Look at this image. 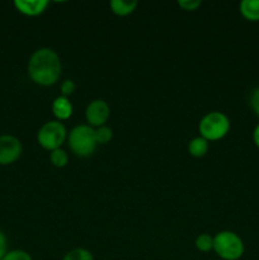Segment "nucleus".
Returning <instances> with one entry per match:
<instances>
[{"instance_id":"obj_14","label":"nucleus","mask_w":259,"mask_h":260,"mask_svg":"<svg viewBox=\"0 0 259 260\" xmlns=\"http://www.w3.org/2000/svg\"><path fill=\"white\" fill-rule=\"evenodd\" d=\"M50 160L51 164L56 168H63L68 165L69 162V156L68 152L65 151L63 149H56L53 151L50 152Z\"/></svg>"},{"instance_id":"obj_17","label":"nucleus","mask_w":259,"mask_h":260,"mask_svg":"<svg viewBox=\"0 0 259 260\" xmlns=\"http://www.w3.org/2000/svg\"><path fill=\"white\" fill-rule=\"evenodd\" d=\"M2 260H32V256L28 251L22 249H15V250L8 251Z\"/></svg>"},{"instance_id":"obj_8","label":"nucleus","mask_w":259,"mask_h":260,"mask_svg":"<svg viewBox=\"0 0 259 260\" xmlns=\"http://www.w3.org/2000/svg\"><path fill=\"white\" fill-rule=\"evenodd\" d=\"M14 7L27 17H37L48 7L47 0H14Z\"/></svg>"},{"instance_id":"obj_6","label":"nucleus","mask_w":259,"mask_h":260,"mask_svg":"<svg viewBox=\"0 0 259 260\" xmlns=\"http://www.w3.org/2000/svg\"><path fill=\"white\" fill-rule=\"evenodd\" d=\"M23 152V145L13 135H0V165H12Z\"/></svg>"},{"instance_id":"obj_1","label":"nucleus","mask_w":259,"mask_h":260,"mask_svg":"<svg viewBox=\"0 0 259 260\" xmlns=\"http://www.w3.org/2000/svg\"><path fill=\"white\" fill-rule=\"evenodd\" d=\"M61 70L60 56L50 47L36 50L28 61V75L33 83L41 86H51L57 83Z\"/></svg>"},{"instance_id":"obj_13","label":"nucleus","mask_w":259,"mask_h":260,"mask_svg":"<svg viewBox=\"0 0 259 260\" xmlns=\"http://www.w3.org/2000/svg\"><path fill=\"white\" fill-rule=\"evenodd\" d=\"M94 134H95V140L98 145H106L113 139V131L107 124L98 127V128H94Z\"/></svg>"},{"instance_id":"obj_19","label":"nucleus","mask_w":259,"mask_h":260,"mask_svg":"<svg viewBox=\"0 0 259 260\" xmlns=\"http://www.w3.org/2000/svg\"><path fill=\"white\" fill-rule=\"evenodd\" d=\"M177 4L185 12H193L202 5L201 0H178Z\"/></svg>"},{"instance_id":"obj_20","label":"nucleus","mask_w":259,"mask_h":260,"mask_svg":"<svg viewBox=\"0 0 259 260\" xmlns=\"http://www.w3.org/2000/svg\"><path fill=\"white\" fill-rule=\"evenodd\" d=\"M75 89H76V84L74 83L73 80H70V79H66L65 81H62V84H61L60 86L61 95L69 98V96L75 91Z\"/></svg>"},{"instance_id":"obj_22","label":"nucleus","mask_w":259,"mask_h":260,"mask_svg":"<svg viewBox=\"0 0 259 260\" xmlns=\"http://www.w3.org/2000/svg\"><path fill=\"white\" fill-rule=\"evenodd\" d=\"M253 141L254 144H255V146L259 149V123L256 124L255 128H254L253 131Z\"/></svg>"},{"instance_id":"obj_4","label":"nucleus","mask_w":259,"mask_h":260,"mask_svg":"<svg viewBox=\"0 0 259 260\" xmlns=\"http://www.w3.org/2000/svg\"><path fill=\"white\" fill-rule=\"evenodd\" d=\"M213 250L222 260H239L244 255L245 245L238 234L221 231L213 238Z\"/></svg>"},{"instance_id":"obj_10","label":"nucleus","mask_w":259,"mask_h":260,"mask_svg":"<svg viewBox=\"0 0 259 260\" xmlns=\"http://www.w3.org/2000/svg\"><path fill=\"white\" fill-rule=\"evenodd\" d=\"M239 10L249 22H259V0H243L239 5Z\"/></svg>"},{"instance_id":"obj_18","label":"nucleus","mask_w":259,"mask_h":260,"mask_svg":"<svg viewBox=\"0 0 259 260\" xmlns=\"http://www.w3.org/2000/svg\"><path fill=\"white\" fill-rule=\"evenodd\" d=\"M249 106H250L253 113L259 118V86L251 90L250 95H249Z\"/></svg>"},{"instance_id":"obj_5","label":"nucleus","mask_w":259,"mask_h":260,"mask_svg":"<svg viewBox=\"0 0 259 260\" xmlns=\"http://www.w3.org/2000/svg\"><path fill=\"white\" fill-rule=\"evenodd\" d=\"M66 139H68V131L62 122L60 121L46 122L37 134L38 144L48 151L60 149Z\"/></svg>"},{"instance_id":"obj_3","label":"nucleus","mask_w":259,"mask_h":260,"mask_svg":"<svg viewBox=\"0 0 259 260\" xmlns=\"http://www.w3.org/2000/svg\"><path fill=\"white\" fill-rule=\"evenodd\" d=\"M198 131L201 137L210 141H217L223 139L230 131V119L222 112H210L200 121Z\"/></svg>"},{"instance_id":"obj_9","label":"nucleus","mask_w":259,"mask_h":260,"mask_svg":"<svg viewBox=\"0 0 259 260\" xmlns=\"http://www.w3.org/2000/svg\"><path fill=\"white\" fill-rule=\"evenodd\" d=\"M73 104L66 96H57L52 102V113L57 118V121H66L73 116Z\"/></svg>"},{"instance_id":"obj_11","label":"nucleus","mask_w":259,"mask_h":260,"mask_svg":"<svg viewBox=\"0 0 259 260\" xmlns=\"http://www.w3.org/2000/svg\"><path fill=\"white\" fill-rule=\"evenodd\" d=\"M109 7L116 15L126 17L135 12V9L137 8V2L136 0H112L109 3Z\"/></svg>"},{"instance_id":"obj_21","label":"nucleus","mask_w":259,"mask_h":260,"mask_svg":"<svg viewBox=\"0 0 259 260\" xmlns=\"http://www.w3.org/2000/svg\"><path fill=\"white\" fill-rule=\"evenodd\" d=\"M8 253V241L4 234L0 231V260L4 258L5 254Z\"/></svg>"},{"instance_id":"obj_7","label":"nucleus","mask_w":259,"mask_h":260,"mask_svg":"<svg viewBox=\"0 0 259 260\" xmlns=\"http://www.w3.org/2000/svg\"><path fill=\"white\" fill-rule=\"evenodd\" d=\"M111 117V108L103 99H94L85 109V119L93 128L104 126Z\"/></svg>"},{"instance_id":"obj_12","label":"nucleus","mask_w":259,"mask_h":260,"mask_svg":"<svg viewBox=\"0 0 259 260\" xmlns=\"http://www.w3.org/2000/svg\"><path fill=\"white\" fill-rule=\"evenodd\" d=\"M208 147H210V142L203 139V137L198 136L189 141V144H188V152L193 157H202L208 152Z\"/></svg>"},{"instance_id":"obj_2","label":"nucleus","mask_w":259,"mask_h":260,"mask_svg":"<svg viewBox=\"0 0 259 260\" xmlns=\"http://www.w3.org/2000/svg\"><path fill=\"white\" fill-rule=\"evenodd\" d=\"M69 147L79 157H88L94 154L96 146L94 128L89 124H79L74 127L68 136Z\"/></svg>"},{"instance_id":"obj_15","label":"nucleus","mask_w":259,"mask_h":260,"mask_svg":"<svg viewBox=\"0 0 259 260\" xmlns=\"http://www.w3.org/2000/svg\"><path fill=\"white\" fill-rule=\"evenodd\" d=\"M196 248L202 253H208V251L213 250V238L208 234H201L196 238Z\"/></svg>"},{"instance_id":"obj_16","label":"nucleus","mask_w":259,"mask_h":260,"mask_svg":"<svg viewBox=\"0 0 259 260\" xmlns=\"http://www.w3.org/2000/svg\"><path fill=\"white\" fill-rule=\"evenodd\" d=\"M62 260H94L93 254L84 248H75L68 251Z\"/></svg>"}]
</instances>
